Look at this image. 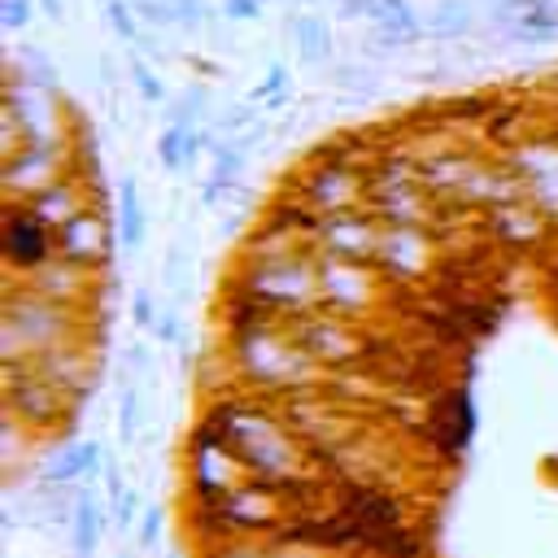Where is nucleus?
<instances>
[{
  "label": "nucleus",
  "instance_id": "obj_1",
  "mask_svg": "<svg viewBox=\"0 0 558 558\" xmlns=\"http://www.w3.org/2000/svg\"><path fill=\"white\" fill-rule=\"evenodd\" d=\"M205 427L248 466L253 480L296 488L310 475L314 449L266 397H227L205 414Z\"/></svg>",
  "mask_w": 558,
  "mask_h": 558
},
{
  "label": "nucleus",
  "instance_id": "obj_2",
  "mask_svg": "<svg viewBox=\"0 0 558 558\" xmlns=\"http://www.w3.org/2000/svg\"><path fill=\"white\" fill-rule=\"evenodd\" d=\"M83 310L74 305H57V301H44L17 283L4 288V310H0V323H4V362H39L44 353L70 344V331L78 323Z\"/></svg>",
  "mask_w": 558,
  "mask_h": 558
},
{
  "label": "nucleus",
  "instance_id": "obj_3",
  "mask_svg": "<svg viewBox=\"0 0 558 558\" xmlns=\"http://www.w3.org/2000/svg\"><path fill=\"white\" fill-rule=\"evenodd\" d=\"M318 283H323V305L318 310L362 318V323L392 292L388 275L375 262H344V257H323V253H318Z\"/></svg>",
  "mask_w": 558,
  "mask_h": 558
},
{
  "label": "nucleus",
  "instance_id": "obj_4",
  "mask_svg": "<svg viewBox=\"0 0 558 558\" xmlns=\"http://www.w3.org/2000/svg\"><path fill=\"white\" fill-rule=\"evenodd\" d=\"M296 344L318 362V366H357L371 357V336L362 318H344L331 310H305L288 318Z\"/></svg>",
  "mask_w": 558,
  "mask_h": 558
},
{
  "label": "nucleus",
  "instance_id": "obj_5",
  "mask_svg": "<svg viewBox=\"0 0 558 558\" xmlns=\"http://www.w3.org/2000/svg\"><path fill=\"white\" fill-rule=\"evenodd\" d=\"M296 201L318 218L362 209L371 201V166H349V157L327 153L318 166H310L296 179Z\"/></svg>",
  "mask_w": 558,
  "mask_h": 558
},
{
  "label": "nucleus",
  "instance_id": "obj_6",
  "mask_svg": "<svg viewBox=\"0 0 558 558\" xmlns=\"http://www.w3.org/2000/svg\"><path fill=\"white\" fill-rule=\"evenodd\" d=\"M65 174H74V144L65 148V140H61L57 131L35 135L17 157L4 161V174H0V183H4V205H22V201L39 196L44 187H52V183L65 179Z\"/></svg>",
  "mask_w": 558,
  "mask_h": 558
},
{
  "label": "nucleus",
  "instance_id": "obj_7",
  "mask_svg": "<svg viewBox=\"0 0 558 558\" xmlns=\"http://www.w3.org/2000/svg\"><path fill=\"white\" fill-rule=\"evenodd\" d=\"M187 480H192L196 497H201L205 506H214V501L231 497L235 488H244L253 475H248V466L222 445V436H214V432L201 423V427L192 432V445H187Z\"/></svg>",
  "mask_w": 558,
  "mask_h": 558
},
{
  "label": "nucleus",
  "instance_id": "obj_8",
  "mask_svg": "<svg viewBox=\"0 0 558 558\" xmlns=\"http://www.w3.org/2000/svg\"><path fill=\"white\" fill-rule=\"evenodd\" d=\"M296 488H283V484H266V480H248L244 488H235L231 497L205 506L209 514L235 523V536H270L283 519H288V497Z\"/></svg>",
  "mask_w": 558,
  "mask_h": 558
},
{
  "label": "nucleus",
  "instance_id": "obj_9",
  "mask_svg": "<svg viewBox=\"0 0 558 558\" xmlns=\"http://www.w3.org/2000/svg\"><path fill=\"white\" fill-rule=\"evenodd\" d=\"M379 235H384L379 214H375L371 205H362V209H349V214H327V218H318V227H314V248H318L323 257L375 262Z\"/></svg>",
  "mask_w": 558,
  "mask_h": 558
},
{
  "label": "nucleus",
  "instance_id": "obj_10",
  "mask_svg": "<svg viewBox=\"0 0 558 558\" xmlns=\"http://www.w3.org/2000/svg\"><path fill=\"white\" fill-rule=\"evenodd\" d=\"M113 235H118V227H109L105 205H87L83 214H74L70 222L57 227V257H65L83 270H100L113 257Z\"/></svg>",
  "mask_w": 558,
  "mask_h": 558
},
{
  "label": "nucleus",
  "instance_id": "obj_11",
  "mask_svg": "<svg viewBox=\"0 0 558 558\" xmlns=\"http://www.w3.org/2000/svg\"><path fill=\"white\" fill-rule=\"evenodd\" d=\"M57 257V231L39 222L26 205H4V266L9 275L39 270Z\"/></svg>",
  "mask_w": 558,
  "mask_h": 558
},
{
  "label": "nucleus",
  "instance_id": "obj_12",
  "mask_svg": "<svg viewBox=\"0 0 558 558\" xmlns=\"http://www.w3.org/2000/svg\"><path fill=\"white\" fill-rule=\"evenodd\" d=\"M432 253H436V240L427 235V227H388L384 222L375 266L388 275V283H410L427 270Z\"/></svg>",
  "mask_w": 558,
  "mask_h": 558
},
{
  "label": "nucleus",
  "instance_id": "obj_13",
  "mask_svg": "<svg viewBox=\"0 0 558 558\" xmlns=\"http://www.w3.org/2000/svg\"><path fill=\"white\" fill-rule=\"evenodd\" d=\"M9 283L26 288V292H35V296H44V301H57V305H74V310H83V301H87V296H92V288H96V270H83V266L65 262V257H52V262H44L39 270L9 275Z\"/></svg>",
  "mask_w": 558,
  "mask_h": 558
},
{
  "label": "nucleus",
  "instance_id": "obj_14",
  "mask_svg": "<svg viewBox=\"0 0 558 558\" xmlns=\"http://www.w3.org/2000/svg\"><path fill=\"white\" fill-rule=\"evenodd\" d=\"M100 458H105V445H100V440H74L70 449H61V453L44 466V484H48V488L87 484V480H96Z\"/></svg>",
  "mask_w": 558,
  "mask_h": 558
},
{
  "label": "nucleus",
  "instance_id": "obj_15",
  "mask_svg": "<svg viewBox=\"0 0 558 558\" xmlns=\"http://www.w3.org/2000/svg\"><path fill=\"white\" fill-rule=\"evenodd\" d=\"M105 532V506L92 493V480L74 488V506H70V549L74 558H92Z\"/></svg>",
  "mask_w": 558,
  "mask_h": 558
},
{
  "label": "nucleus",
  "instance_id": "obj_16",
  "mask_svg": "<svg viewBox=\"0 0 558 558\" xmlns=\"http://www.w3.org/2000/svg\"><path fill=\"white\" fill-rule=\"evenodd\" d=\"M118 248L122 253H140L144 248V235H148V218H144V201H140V183L135 174H122L118 179Z\"/></svg>",
  "mask_w": 558,
  "mask_h": 558
},
{
  "label": "nucleus",
  "instance_id": "obj_17",
  "mask_svg": "<svg viewBox=\"0 0 558 558\" xmlns=\"http://www.w3.org/2000/svg\"><path fill=\"white\" fill-rule=\"evenodd\" d=\"M292 31V44H296V57L305 65H327L336 57V39H331V26L318 17V13H296L288 22Z\"/></svg>",
  "mask_w": 558,
  "mask_h": 558
},
{
  "label": "nucleus",
  "instance_id": "obj_18",
  "mask_svg": "<svg viewBox=\"0 0 558 558\" xmlns=\"http://www.w3.org/2000/svg\"><path fill=\"white\" fill-rule=\"evenodd\" d=\"M423 26H427V35H436V39H462V35H471L475 13H471L462 0H436L432 13L423 17Z\"/></svg>",
  "mask_w": 558,
  "mask_h": 558
},
{
  "label": "nucleus",
  "instance_id": "obj_19",
  "mask_svg": "<svg viewBox=\"0 0 558 558\" xmlns=\"http://www.w3.org/2000/svg\"><path fill=\"white\" fill-rule=\"evenodd\" d=\"M140 423H144V392H140V384H135V375L122 371V375H118V440H122V445H135Z\"/></svg>",
  "mask_w": 558,
  "mask_h": 558
},
{
  "label": "nucleus",
  "instance_id": "obj_20",
  "mask_svg": "<svg viewBox=\"0 0 558 558\" xmlns=\"http://www.w3.org/2000/svg\"><path fill=\"white\" fill-rule=\"evenodd\" d=\"M375 26H384V31H410V35H427V26H423V17H418V9L410 4V0H371V13H366Z\"/></svg>",
  "mask_w": 558,
  "mask_h": 558
},
{
  "label": "nucleus",
  "instance_id": "obj_21",
  "mask_svg": "<svg viewBox=\"0 0 558 558\" xmlns=\"http://www.w3.org/2000/svg\"><path fill=\"white\" fill-rule=\"evenodd\" d=\"M187 144H192V131L187 126H179V122H166L161 131H157V166L166 170V174H179V170H187L192 161H187Z\"/></svg>",
  "mask_w": 558,
  "mask_h": 558
},
{
  "label": "nucleus",
  "instance_id": "obj_22",
  "mask_svg": "<svg viewBox=\"0 0 558 558\" xmlns=\"http://www.w3.org/2000/svg\"><path fill=\"white\" fill-rule=\"evenodd\" d=\"M218 558H314L305 549H292V545H275V541H262V536H231Z\"/></svg>",
  "mask_w": 558,
  "mask_h": 558
},
{
  "label": "nucleus",
  "instance_id": "obj_23",
  "mask_svg": "<svg viewBox=\"0 0 558 558\" xmlns=\"http://www.w3.org/2000/svg\"><path fill=\"white\" fill-rule=\"evenodd\" d=\"M126 70H131V83H135V92H140L144 105H166V83H161V74H157L135 48L126 52Z\"/></svg>",
  "mask_w": 558,
  "mask_h": 558
},
{
  "label": "nucleus",
  "instance_id": "obj_24",
  "mask_svg": "<svg viewBox=\"0 0 558 558\" xmlns=\"http://www.w3.org/2000/svg\"><path fill=\"white\" fill-rule=\"evenodd\" d=\"M105 22H109V31L122 39V44H140V17H135V9H131V0H105Z\"/></svg>",
  "mask_w": 558,
  "mask_h": 558
},
{
  "label": "nucleus",
  "instance_id": "obj_25",
  "mask_svg": "<svg viewBox=\"0 0 558 558\" xmlns=\"http://www.w3.org/2000/svg\"><path fill=\"white\" fill-rule=\"evenodd\" d=\"M279 92H292V74H288L283 61H270L266 74H262V83L248 92V105H262V100H270V96H279Z\"/></svg>",
  "mask_w": 558,
  "mask_h": 558
},
{
  "label": "nucleus",
  "instance_id": "obj_26",
  "mask_svg": "<svg viewBox=\"0 0 558 558\" xmlns=\"http://www.w3.org/2000/svg\"><path fill=\"white\" fill-rule=\"evenodd\" d=\"M35 22V0H0V26L9 35H22Z\"/></svg>",
  "mask_w": 558,
  "mask_h": 558
},
{
  "label": "nucleus",
  "instance_id": "obj_27",
  "mask_svg": "<svg viewBox=\"0 0 558 558\" xmlns=\"http://www.w3.org/2000/svg\"><path fill=\"white\" fill-rule=\"evenodd\" d=\"M157 318H161V310H157L153 292H148V288H135V292H131V323H135L140 331H153Z\"/></svg>",
  "mask_w": 558,
  "mask_h": 558
},
{
  "label": "nucleus",
  "instance_id": "obj_28",
  "mask_svg": "<svg viewBox=\"0 0 558 558\" xmlns=\"http://www.w3.org/2000/svg\"><path fill=\"white\" fill-rule=\"evenodd\" d=\"M131 9H135V17L148 22V26H179V17H174V9H170L166 0H131Z\"/></svg>",
  "mask_w": 558,
  "mask_h": 558
},
{
  "label": "nucleus",
  "instance_id": "obj_29",
  "mask_svg": "<svg viewBox=\"0 0 558 558\" xmlns=\"http://www.w3.org/2000/svg\"><path fill=\"white\" fill-rule=\"evenodd\" d=\"M161 283H166L170 292L187 283V270H183V244H174V240H170V248H166V257H161Z\"/></svg>",
  "mask_w": 558,
  "mask_h": 558
},
{
  "label": "nucleus",
  "instance_id": "obj_30",
  "mask_svg": "<svg viewBox=\"0 0 558 558\" xmlns=\"http://www.w3.org/2000/svg\"><path fill=\"white\" fill-rule=\"evenodd\" d=\"M153 340H157V344H179V349L187 344V340H183V323H179L174 310H161V318H157V327H153Z\"/></svg>",
  "mask_w": 558,
  "mask_h": 558
},
{
  "label": "nucleus",
  "instance_id": "obj_31",
  "mask_svg": "<svg viewBox=\"0 0 558 558\" xmlns=\"http://www.w3.org/2000/svg\"><path fill=\"white\" fill-rule=\"evenodd\" d=\"M170 9H174V17H179V26H201L214 9H209V0H166Z\"/></svg>",
  "mask_w": 558,
  "mask_h": 558
},
{
  "label": "nucleus",
  "instance_id": "obj_32",
  "mask_svg": "<svg viewBox=\"0 0 558 558\" xmlns=\"http://www.w3.org/2000/svg\"><path fill=\"white\" fill-rule=\"evenodd\" d=\"M161 532H166V510L161 506H148V514L140 523V549H153L161 541Z\"/></svg>",
  "mask_w": 558,
  "mask_h": 558
},
{
  "label": "nucleus",
  "instance_id": "obj_33",
  "mask_svg": "<svg viewBox=\"0 0 558 558\" xmlns=\"http://www.w3.org/2000/svg\"><path fill=\"white\" fill-rule=\"evenodd\" d=\"M218 9H222V17H231V22H257V17L266 13L262 0H218Z\"/></svg>",
  "mask_w": 558,
  "mask_h": 558
},
{
  "label": "nucleus",
  "instance_id": "obj_34",
  "mask_svg": "<svg viewBox=\"0 0 558 558\" xmlns=\"http://www.w3.org/2000/svg\"><path fill=\"white\" fill-rule=\"evenodd\" d=\"M135 510H140V493H135V488H126V493L113 501V527H118V532H131Z\"/></svg>",
  "mask_w": 558,
  "mask_h": 558
},
{
  "label": "nucleus",
  "instance_id": "obj_35",
  "mask_svg": "<svg viewBox=\"0 0 558 558\" xmlns=\"http://www.w3.org/2000/svg\"><path fill=\"white\" fill-rule=\"evenodd\" d=\"M122 362H126V371H131V375H148V371H153V349H148L144 340H135V344H126Z\"/></svg>",
  "mask_w": 558,
  "mask_h": 558
},
{
  "label": "nucleus",
  "instance_id": "obj_36",
  "mask_svg": "<svg viewBox=\"0 0 558 558\" xmlns=\"http://www.w3.org/2000/svg\"><path fill=\"white\" fill-rule=\"evenodd\" d=\"M336 83H340V87H371L375 78H371L362 65H336Z\"/></svg>",
  "mask_w": 558,
  "mask_h": 558
},
{
  "label": "nucleus",
  "instance_id": "obj_37",
  "mask_svg": "<svg viewBox=\"0 0 558 558\" xmlns=\"http://www.w3.org/2000/svg\"><path fill=\"white\" fill-rule=\"evenodd\" d=\"M39 4V13L48 17V22H65V9H61V0H35Z\"/></svg>",
  "mask_w": 558,
  "mask_h": 558
},
{
  "label": "nucleus",
  "instance_id": "obj_38",
  "mask_svg": "<svg viewBox=\"0 0 558 558\" xmlns=\"http://www.w3.org/2000/svg\"><path fill=\"white\" fill-rule=\"evenodd\" d=\"M288 105H292V92H279V96L262 100V109H266V113H279V109H288Z\"/></svg>",
  "mask_w": 558,
  "mask_h": 558
},
{
  "label": "nucleus",
  "instance_id": "obj_39",
  "mask_svg": "<svg viewBox=\"0 0 558 558\" xmlns=\"http://www.w3.org/2000/svg\"><path fill=\"white\" fill-rule=\"evenodd\" d=\"M96 65H100V78H105V83H113V78H118V70H113V57H109V52H100V57H96Z\"/></svg>",
  "mask_w": 558,
  "mask_h": 558
},
{
  "label": "nucleus",
  "instance_id": "obj_40",
  "mask_svg": "<svg viewBox=\"0 0 558 558\" xmlns=\"http://www.w3.org/2000/svg\"><path fill=\"white\" fill-rule=\"evenodd\" d=\"M140 48H148V52H153V57H161V52H166V48H161V44H157V39H153V35H148V31H144V35H140Z\"/></svg>",
  "mask_w": 558,
  "mask_h": 558
},
{
  "label": "nucleus",
  "instance_id": "obj_41",
  "mask_svg": "<svg viewBox=\"0 0 558 558\" xmlns=\"http://www.w3.org/2000/svg\"><path fill=\"white\" fill-rule=\"evenodd\" d=\"M118 558H135V554H118Z\"/></svg>",
  "mask_w": 558,
  "mask_h": 558
}]
</instances>
